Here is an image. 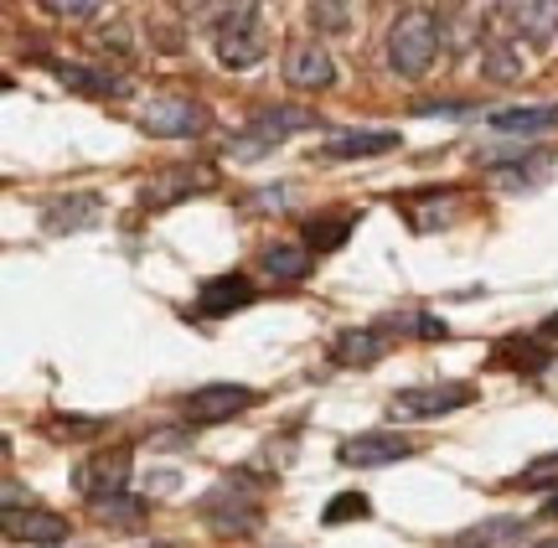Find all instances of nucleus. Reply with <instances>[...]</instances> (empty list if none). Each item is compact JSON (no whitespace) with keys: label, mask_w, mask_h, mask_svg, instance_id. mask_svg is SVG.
Here are the masks:
<instances>
[{"label":"nucleus","mask_w":558,"mask_h":548,"mask_svg":"<svg viewBox=\"0 0 558 548\" xmlns=\"http://www.w3.org/2000/svg\"><path fill=\"white\" fill-rule=\"evenodd\" d=\"M243 305H254V284L248 275H218L197 290V310L202 316H233Z\"/></svg>","instance_id":"ddd939ff"},{"label":"nucleus","mask_w":558,"mask_h":548,"mask_svg":"<svg viewBox=\"0 0 558 548\" xmlns=\"http://www.w3.org/2000/svg\"><path fill=\"white\" fill-rule=\"evenodd\" d=\"M104 419H83V414H68V419H58V435H73V440H83V435H99Z\"/></svg>","instance_id":"bb28decb"},{"label":"nucleus","mask_w":558,"mask_h":548,"mask_svg":"<svg viewBox=\"0 0 558 548\" xmlns=\"http://www.w3.org/2000/svg\"><path fill=\"white\" fill-rule=\"evenodd\" d=\"M5 538L26 548H58L68 544V517L47 508H16L5 512Z\"/></svg>","instance_id":"1a4fd4ad"},{"label":"nucleus","mask_w":558,"mask_h":548,"mask_svg":"<svg viewBox=\"0 0 558 548\" xmlns=\"http://www.w3.org/2000/svg\"><path fill=\"white\" fill-rule=\"evenodd\" d=\"M533 548H558V538H548V544H533Z\"/></svg>","instance_id":"c756f323"},{"label":"nucleus","mask_w":558,"mask_h":548,"mask_svg":"<svg viewBox=\"0 0 558 548\" xmlns=\"http://www.w3.org/2000/svg\"><path fill=\"white\" fill-rule=\"evenodd\" d=\"M367 517H373V502L362 491H341V497H331V508H326V528H337V523H367Z\"/></svg>","instance_id":"4be33fe9"},{"label":"nucleus","mask_w":558,"mask_h":548,"mask_svg":"<svg viewBox=\"0 0 558 548\" xmlns=\"http://www.w3.org/2000/svg\"><path fill=\"white\" fill-rule=\"evenodd\" d=\"M538 331H543V337H548V342H558V310H554V316H548V321L538 326Z\"/></svg>","instance_id":"cd10ccee"},{"label":"nucleus","mask_w":558,"mask_h":548,"mask_svg":"<svg viewBox=\"0 0 558 548\" xmlns=\"http://www.w3.org/2000/svg\"><path fill=\"white\" fill-rule=\"evenodd\" d=\"M254 388H243V383H202L186 393V419L197 429L207 425H222V419H233V414H243V409H254Z\"/></svg>","instance_id":"0eeeda50"},{"label":"nucleus","mask_w":558,"mask_h":548,"mask_svg":"<svg viewBox=\"0 0 558 548\" xmlns=\"http://www.w3.org/2000/svg\"><path fill=\"white\" fill-rule=\"evenodd\" d=\"M414 440L399 435V429H367V435H352V440H341V466H362V471H383V466H399L414 455Z\"/></svg>","instance_id":"39448f33"},{"label":"nucleus","mask_w":558,"mask_h":548,"mask_svg":"<svg viewBox=\"0 0 558 548\" xmlns=\"http://www.w3.org/2000/svg\"><path fill=\"white\" fill-rule=\"evenodd\" d=\"M300 130H316V114H311V109H295V103L259 109V114H254V124H248V135H254V145H259V150H269V145H279V141H290V135H300Z\"/></svg>","instance_id":"9b49d317"},{"label":"nucleus","mask_w":558,"mask_h":548,"mask_svg":"<svg viewBox=\"0 0 558 548\" xmlns=\"http://www.w3.org/2000/svg\"><path fill=\"white\" fill-rule=\"evenodd\" d=\"M476 399V388L471 383H414V388H399L393 399H388V414L393 419H439V414H456Z\"/></svg>","instance_id":"7ed1b4c3"},{"label":"nucleus","mask_w":558,"mask_h":548,"mask_svg":"<svg viewBox=\"0 0 558 548\" xmlns=\"http://www.w3.org/2000/svg\"><path fill=\"white\" fill-rule=\"evenodd\" d=\"M150 512V502H140V497H104L99 502V523H140Z\"/></svg>","instance_id":"b1692460"},{"label":"nucleus","mask_w":558,"mask_h":548,"mask_svg":"<svg viewBox=\"0 0 558 548\" xmlns=\"http://www.w3.org/2000/svg\"><path fill=\"white\" fill-rule=\"evenodd\" d=\"M512 21L527 41H554L558 37V0H512Z\"/></svg>","instance_id":"a211bd4d"},{"label":"nucleus","mask_w":558,"mask_h":548,"mask_svg":"<svg viewBox=\"0 0 558 548\" xmlns=\"http://www.w3.org/2000/svg\"><path fill=\"white\" fill-rule=\"evenodd\" d=\"M284 83H290V88H305V94L331 88V83H337V62H331V52H326L316 37H295L284 47Z\"/></svg>","instance_id":"6e6552de"},{"label":"nucleus","mask_w":558,"mask_h":548,"mask_svg":"<svg viewBox=\"0 0 558 548\" xmlns=\"http://www.w3.org/2000/svg\"><path fill=\"white\" fill-rule=\"evenodd\" d=\"M518 487H522V491L558 487V450H554V455H538V461H533V466H527V471L518 476Z\"/></svg>","instance_id":"393cba45"},{"label":"nucleus","mask_w":558,"mask_h":548,"mask_svg":"<svg viewBox=\"0 0 558 548\" xmlns=\"http://www.w3.org/2000/svg\"><path fill=\"white\" fill-rule=\"evenodd\" d=\"M352 239V218H316L305 223V248H341Z\"/></svg>","instance_id":"412c9836"},{"label":"nucleus","mask_w":558,"mask_h":548,"mask_svg":"<svg viewBox=\"0 0 558 548\" xmlns=\"http://www.w3.org/2000/svg\"><path fill=\"white\" fill-rule=\"evenodd\" d=\"M435 52H439V16L435 11H403L393 26H388V68L399 78H424L435 68Z\"/></svg>","instance_id":"f03ea898"},{"label":"nucleus","mask_w":558,"mask_h":548,"mask_svg":"<svg viewBox=\"0 0 558 548\" xmlns=\"http://www.w3.org/2000/svg\"><path fill=\"white\" fill-rule=\"evenodd\" d=\"M383 352H388V342H383V331H373V326H347L337 342H331V357L341 367H373Z\"/></svg>","instance_id":"4468645a"},{"label":"nucleus","mask_w":558,"mask_h":548,"mask_svg":"<svg viewBox=\"0 0 558 548\" xmlns=\"http://www.w3.org/2000/svg\"><path fill=\"white\" fill-rule=\"evenodd\" d=\"M264 275H269V280L275 284H295V280H305V275H311V265H316V259H311V248L305 244H275V248H264Z\"/></svg>","instance_id":"f3484780"},{"label":"nucleus","mask_w":558,"mask_h":548,"mask_svg":"<svg viewBox=\"0 0 558 548\" xmlns=\"http://www.w3.org/2000/svg\"><path fill=\"white\" fill-rule=\"evenodd\" d=\"M207 26H213V47H218L222 68H254L269 52L264 41V21H259V0H213L207 5Z\"/></svg>","instance_id":"f257e3e1"},{"label":"nucleus","mask_w":558,"mask_h":548,"mask_svg":"<svg viewBox=\"0 0 558 548\" xmlns=\"http://www.w3.org/2000/svg\"><path fill=\"white\" fill-rule=\"evenodd\" d=\"M543 512H548V517H558V491H554V497H548V508H543Z\"/></svg>","instance_id":"c85d7f7f"},{"label":"nucleus","mask_w":558,"mask_h":548,"mask_svg":"<svg viewBox=\"0 0 558 548\" xmlns=\"http://www.w3.org/2000/svg\"><path fill=\"white\" fill-rule=\"evenodd\" d=\"M58 78L68 88H83V94H99V99H120L130 94V83L120 73H104V68H83V62H58Z\"/></svg>","instance_id":"dca6fc26"},{"label":"nucleus","mask_w":558,"mask_h":548,"mask_svg":"<svg viewBox=\"0 0 558 548\" xmlns=\"http://www.w3.org/2000/svg\"><path fill=\"white\" fill-rule=\"evenodd\" d=\"M501 363H512L518 373H543L548 367V352H538V346H527V337H512V342L497 352Z\"/></svg>","instance_id":"5701e85b"},{"label":"nucleus","mask_w":558,"mask_h":548,"mask_svg":"<svg viewBox=\"0 0 558 548\" xmlns=\"http://www.w3.org/2000/svg\"><path fill=\"white\" fill-rule=\"evenodd\" d=\"M388 150H399V130H341L320 145V161H367Z\"/></svg>","instance_id":"9d476101"},{"label":"nucleus","mask_w":558,"mask_h":548,"mask_svg":"<svg viewBox=\"0 0 558 548\" xmlns=\"http://www.w3.org/2000/svg\"><path fill=\"white\" fill-rule=\"evenodd\" d=\"M316 37H347L352 32V0H311Z\"/></svg>","instance_id":"aec40b11"},{"label":"nucleus","mask_w":558,"mask_h":548,"mask_svg":"<svg viewBox=\"0 0 558 548\" xmlns=\"http://www.w3.org/2000/svg\"><path fill=\"white\" fill-rule=\"evenodd\" d=\"M99 197H58L47 207V228L52 233H78V228H94L99 223Z\"/></svg>","instance_id":"6ab92c4d"},{"label":"nucleus","mask_w":558,"mask_h":548,"mask_svg":"<svg viewBox=\"0 0 558 548\" xmlns=\"http://www.w3.org/2000/svg\"><path fill=\"white\" fill-rule=\"evenodd\" d=\"M99 5L104 0H41V11H52V16H62V21H88Z\"/></svg>","instance_id":"a878e982"},{"label":"nucleus","mask_w":558,"mask_h":548,"mask_svg":"<svg viewBox=\"0 0 558 548\" xmlns=\"http://www.w3.org/2000/svg\"><path fill=\"white\" fill-rule=\"evenodd\" d=\"M130 446H109L99 455H88L78 471H73V487L88 497V502H104V497H120L124 482H130Z\"/></svg>","instance_id":"423d86ee"},{"label":"nucleus","mask_w":558,"mask_h":548,"mask_svg":"<svg viewBox=\"0 0 558 548\" xmlns=\"http://www.w3.org/2000/svg\"><path fill=\"white\" fill-rule=\"evenodd\" d=\"M207 186H213V171H166V176H156V182L140 192V203L171 207V203H181L186 192H207Z\"/></svg>","instance_id":"2eb2a0df"},{"label":"nucleus","mask_w":558,"mask_h":548,"mask_svg":"<svg viewBox=\"0 0 558 548\" xmlns=\"http://www.w3.org/2000/svg\"><path fill=\"white\" fill-rule=\"evenodd\" d=\"M486 124H492L497 135H512V141L548 135V130H558V103H518V109H497Z\"/></svg>","instance_id":"f8f14e48"},{"label":"nucleus","mask_w":558,"mask_h":548,"mask_svg":"<svg viewBox=\"0 0 558 548\" xmlns=\"http://www.w3.org/2000/svg\"><path fill=\"white\" fill-rule=\"evenodd\" d=\"M140 130L156 141H192L207 130V109L197 99H150L140 109Z\"/></svg>","instance_id":"20e7f679"}]
</instances>
